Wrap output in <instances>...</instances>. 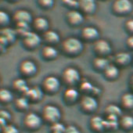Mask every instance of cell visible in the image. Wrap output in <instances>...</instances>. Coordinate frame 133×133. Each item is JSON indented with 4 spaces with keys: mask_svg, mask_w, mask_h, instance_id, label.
I'll return each mask as SVG.
<instances>
[{
    "mask_svg": "<svg viewBox=\"0 0 133 133\" xmlns=\"http://www.w3.org/2000/svg\"><path fill=\"white\" fill-rule=\"evenodd\" d=\"M63 52L68 55L75 56L82 52L83 50V44L78 38L70 37L66 38L62 43Z\"/></svg>",
    "mask_w": 133,
    "mask_h": 133,
    "instance_id": "1",
    "label": "cell"
},
{
    "mask_svg": "<svg viewBox=\"0 0 133 133\" xmlns=\"http://www.w3.org/2000/svg\"><path fill=\"white\" fill-rule=\"evenodd\" d=\"M42 118L43 121H45L51 124L59 122L61 118L60 110L54 105H45L42 110Z\"/></svg>",
    "mask_w": 133,
    "mask_h": 133,
    "instance_id": "2",
    "label": "cell"
},
{
    "mask_svg": "<svg viewBox=\"0 0 133 133\" xmlns=\"http://www.w3.org/2000/svg\"><path fill=\"white\" fill-rule=\"evenodd\" d=\"M42 123H43V120L42 117L34 112H30L27 114L24 117V121H23L24 128L31 131H35L38 130L42 127Z\"/></svg>",
    "mask_w": 133,
    "mask_h": 133,
    "instance_id": "3",
    "label": "cell"
},
{
    "mask_svg": "<svg viewBox=\"0 0 133 133\" xmlns=\"http://www.w3.org/2000/svg\"><path fill=\"white\" fill-rule=\"evenodd\" d=\"M113 11L118 16L128 15L133 9L132 3L129 0H117L113 3Z\"/></svg>",
    "mask_w": 133,
    "mask_h": 133,
    "instance_id": "4",
    "label": "cell"
},
{
    "mask_svg": "<svg viewBox=\"0 0 133 133\" xmlns=\"http://www.w3.org/2000/svg\"><path fill=\"white\" fill-rule=\"evenodd\" d=\"M62 77L63 82L69 85H75L81 80V75L78 70L71 66L64 69Z\"/></svg>",
    "mask_w": 133,
    "mask_h": 133,
    "instance_id": "5",
    "label": "cell"
},
{
    "mask_svg": "<svg viewBox=\"0 0 133 133\" xmlns=\"http://www.w3.org/2000/svg\"><path fill=\"white\" fill-rule=\"evenodd\" d=\"M22 38V42L24 47H26L28 49H33L37 48L42 42L40 35L34 31L28 32Z\"/></svg>",
    "mask_w": 133,
    "mask_h": 133,
    "instance_id": "6",
    "label": "cell"
},
{
    "mask_svg": "<svg viewBox=\"0 0 133 133\" xmlns=\"http://www.w3.org/2000/svg\"><path fill=\"white\" fill-rule=\"evenodd\" d=\"M60 88V82L55 76H48L42 82V89L48 93H55Z\"/></svg>",
    "mask_w": 133,
    "mask_h": 133,
    "instance_id": "7",
    "label": "cell"
},
{
    "mask_svg": "<svg viewBox=\"0 0 133 133\" xmlns=\"http://www.w3.org/2000/svg\"><path fill=\"white\" fill-rule=\"evenodd\" d=\"M80 107L84 112L92 113L97 109L98 102L94 96L90 95H85L81 99Z\"/></svg>",
    "mask_w": 133,
    "mask_h": 133,
    "instance_id": "8",
    "label": "cell"
},
{
    "mask_svg": "<svg viewBox=\"0 0 133 133\" xmlns=\"http://www.w3.org/2000/svg\"><path fill=\"white\" fill-rule=\"evenodd\" d=\"M20 72L25 77H31L37 72V66L35 62L30 59H24L20 64Z\"/></svg>",
    "mask_w": 133,
    "mask_h": 133,
    "instance_id": "9",
    "label": "cell"
},
{
    "mask_svg": "<svg viewBox=\"0 0 133 133\" xmlns=\"http://www.w3.org/2000/svg\"><path fill=\"white\" fill-rule=\"evenodd\" d=\"M94 50L100 56L104 57L111 52V45L105 39H97L94 43Z\"/></svg>",
    "mask_w": 133,
    "mask_h": 133,
    "instance_id": "10",
    "label": "cell"
},
{
    "mask_svg": "<svg viewBox=\"0 0 133 133\" xmlns=\"http://www.w3.org/2000/svg\"><path fill=\"white\" fill-rule=\"evenodd\" d=\"M14 21L17 23H27L30 24L33 21L31 14L26 10H17L15 11L13 16Z\"/></svg>",
    "mask_w": 133,
    "mask_h": 133,
    "instance_id": "11",
    "label": "cell"
},
{
    "mask_svg": "<svg viewBox=\"0 0 133 133\" xmlns=\"http://www.w3.org/2000/svg\"><path fill=\"white\" fill-rule=\"evenodd\" d=\"M89 126L92 131L101 133L105 131V119L100 116H94L89 121Z\"/></svg>",
    "mask_w": 133,
    "mask_h": 133,
    "instance_id": "12",
    "label": "cell"
},
{
    "mask_svg": "<svg viewBox=\"0 0 133 133\" xmlns=\"http://www.w3.org/2000/svg\"><path fill=\"white\" fill-rule=\"evenodd\" d=\"M66 21L72 26H78L83 22L84 17L82 14L77 10H70L66 14Z\"/></svg>",
    "mask_w": 133,
    "mask_h": 133,
    "instance_id": "13",
    "label": "cell"
},
{
    "mask_svg": "<svg viewBox=\"0 0 133 133\" xmlns=\"http://www.w3.org/2000/svg\"><path fill=\"white\" fill-rule=\"evenodd\" d=\"M24 96H26L28 100H31L32 102H38L43 97V89L38 86L29 88Z\"/></svg>",
    "mask_w": 133,
    "mask_h": 133,
    "instance_id": "14",
    "label": "cell"
},
{
    "mask_svg": "<svg viewBox=\"0 0 133 133\" xmlns=\"http://www.w3.org/2000/svg\"><path fill=\"white\" fill-rule=\"evenodd\" d=\"M131 56L126 52H118L114 56V62L116 63V66H126L131 63Z\"/></svg>",
    "mask_w": 133,
    "mask_h": 133,
    "instance_id": "15",
    "label": "cell"
},
{
    "mask_svg": "<svg viewBox=\"0 0 133 133\" xmlns=\"http://www.w3.org/2000/svg\"><path fill=\"white\" fill-rule=\"evenodd\" d=\"M119 128L124 131H131L133 130V117L131 115H123L119 118Z\"/></svg>",
    "mask_w": 133,
    "mask_h": 133,
    "instance_id": "16",
    "label": "cell"
},
{
    "mask_svg": "<svg viewBox=\"0 0 133 133\" xmlns=\"http://www.w3.org/2000/svg\"><path fill=\"white\" fill-rule=\"evenodd\" d=\"M82 35L85 40L92 41V40H97L99 36V33L97 28L92 26H88L82 29Z\"/></svg>",
    "mask_w": 133,
    "mask_h": 133,
    "instance_id": "17",
    "label": "cell"
},
{
    "mask_svg": "<svg viewBox=\"0 0 133 133\" xmlns=\"http://www.w3.org/2000/svg\"><path fill=\"white\" fill-rule=\"evenodd\" d=\"M79 8L82 12L87 14H92L96 9V4L94 0H82L79 1Z\"/></svg>",
    "mask_w": 133,
    "mask_h": 133,
    "instance_id": "18",
    "label": "cell"
},
{
    "mask_svg": "<svg viewBox=\"0 0 133 133\" xmlns=\"http://www.w3.org/2000/svg\"><path fill=\"white\" fill-rule=\"evenodd\" d=\"M32 23H33V26L36 31H42L43 33L45 32L46 31H48L49 24L46 18L42 17H36L35 19H34Z\"/></svg>",
    "mask_w": 133,
    "mask_h": 133,
    "instance_id": "19",
    "label": "cell"
},
{
    "mask_svg": "<svg viewBox=\"0 0 133 133\" xmlns=\"http://www.w3.org/2000/svg\"><path fill=\"white\" fill-rule=\"evenodd\" d=\"M13 88L15 91L22 93L24 96L27 93L29 87L24 78H17L13 82Z\"/></svg>",
    "mask_w": 133,
    "mask_h": 133,
    "instance_id": "20",
    "label": "cell"
},
{
    "mask_svg": "<svg viewBox=\"0 0 133 133\" xmlns=\"http://www.w3.org/2000/svg\"><path fill=\"white\" fill-rule=\"evenodd\" d=\"M106 78L108 80H115L118 78L120 71L118 68L114 64H109V66L103 71Z\"/></svg>",
    "mask_w": 133,
    "mask_h": 133,
    "instance_id": "21",
    "label": "cell"
},
{
    "mask_svg": "<svg viewBox=\"0 0 133 133\" xmlns=\"http://www.w3.org/2000/svg\"><path fill=\"white\" fill-rule=\"evenodd\" d=\"M42 55L44 59L51 60V59H55L57 56L58 52L54 46L49 45H45L43 47V49H42Z\"/></svg>",
    "mask_w": 133,
    "mask_h": 133,
    "instance_id": "22",
    "label": "cell"
},
{
    "mask_svg": "<svg viewBox=\"0 0 133 133\" xmlns=\"http://www.w3.org/2000/svg\"><path fill=\"white\" fill-rule=\"evenodd\" d=\"M59 35L52 30H48L43 33V39L49 44L52 45L59 42Z\"/></svg>",
    "mask_w": 133,
    "mask_h": 133,
    "instance_id": "23",
    "label": "cell"
},
{
    "mask_svg": "<svg viewBox=\"0 0 133 133\" xmlns=\"http://www.w3.org/2000/svg\"><path fill=\"white\" fill-rule=\"evenodd\" d=\"M78 97L79 92L75 88H69L64 92V99L69 103H75Z\"/></svg>",
    "mask_w": 133,
    "mask_h": 133,
    "instance_id": "24",
    "label": "cell"
},
{
    "mask_svg": "<svg viewBox=\"0 0 133 133\" xmlns=\"http://www.w3.org/2000/svg\"><path fill=\"white\" fill-rule=\"evenodd\" d=\"M121 107L125 110H132L133 109V93L127 92L124 93L121 99Z\"/></svg>",
    "mask_w": 133,
    "mask_h": 133,
    "instance_id": "25",
    "label": "cell"
},
{
    "mask_svg": "<svg viewBox=\"0 0 133 133\" xmlns=\"http://www.w3.org/2000/svg\"><path fill=\"white\" fill-rule=\"evenodd\" d=\"M110 63L109 60L105 58V57H102V56H99L96 57L93 59V66L94 68L100 71H104V70L109 66Z\"/></svg>",
    "mask_w": 133,
    "mask_h": 133,
    "instance_id": "26",
    "label": "cell"
},
{
    "mask_svg": "<svg viewBox=\"0 0 133 133\" xmlns=\"http://www.w3.org/2000/svg\"><path fill=\"white\" fill-rule=\"evenodd\" d=\"M0 35L3 36L9 43H13L16 39L17 32L15 30L10 28H3L0 31Z\"/></svg>",
    "mask_w": 133,
    "mask_h": 133,
    "instance_id": "27",
    "label": "cell"
},
{
    "mask_svg": "<svg viewBox=\"0 0 133 133\" xmlns=\"http://www.w3.org/2000/svg\"><path fill=\"white\" fill-rule=\"evenodd\" d=\"M14 105L16 108L21 111H24L28 109L29 107V100L26 96H21L16 99L14 102Z\"/></svg>",
    "mask_w": 133,
    "mask_h": 133,
    "instance_id": "28",
    "label": "cell"
},
{
    "mask_svg": "<svg viewBox=\"0 0 133 133\" xmlns=\"http://www.w3.org/2000/svg\"><path fill=\"white\" fill-rule=\"evenodd\" d=\"M14 99L12 92L7 89H0V103H9Z\"/></svg>",
    "mask_w": 133,
    "mask_h": 133,
    "instance_id": "29",
    "label": "cell"
},
{
    "mask_svg": "<svg viewBox=\"0 0 133 133\" xmlns=\"http://www.w3.org/2000/svg\"><path fill=\"white\" fill-rule=\"evenodd\" d=\"M105 113L107 114V116H115V117H121L122 114V110L121 107L115 104H110L108 105L105 109Z\"/></svg>",
    "mask_w": 133,
    "mask_h": 133,
    "instance_id": "30",
    "label": "cell"
},
{
    "mask_svg": "<svg viewBox=\"0 0 133 133\" xmlns=\"http://www.w3.org/2000/svg\"><path fill=\"white\" fill-rule=\"evenodd\" d=\"M30 24H27V23H17L16 24V32L17 35H19L21 36H22V38L27 35L28 32L31 31L30 30Z\"/></svg>",
    "mask_w": 133,
    "mask_h": 133,
    "instance_id": "31",
    "label": "cell"
},
{
    "mask_svg": "<svg viewBox=\"0 0 133 133\" xmlns=\"http://www.w3.org/2000/svg\"><path fill=\"white\" fill-rule=\"evenodd\" d=\"M10 15L6 12L0 10V27L6 28V26L10 24Z\"/></svg>",
    "mask_w": 133,
    "mask_h": 133,
    "instance_id": "32",
    "label": "cell"
},
{
    "mask_svg": "<svg viewBox=\"0 0 133 133\" xmlns=\"http://www.w3.org/2000/svg\"><path fill=\"white\" fill-rule=\"evenodd\" d=\"M66 126L63 125L61 122H56L51 124L50 130L52 133H64Z\"/></svg>",
    "mask_w": 133,
    "mask_h": 133,
    "instance_id": "33",
    "label": "cell"
},
{
    "mask_svg": "<svg viewBox=\"0 0 133 133\" xmlns=\"http://www.w3.org/2000/svg\"><path fill=\"white\" fill-rule=\"evenodd\" d=\"M93 86L94 85H92V83H90L89 82H83L80 85V90L85 93H91Z\"/></svg>",
    "mask_w": 133,
    "mask_h": 133,
    "instance_id": "34",
    "label": "cell"
},
{
    "mask_svg": "<svg viewBox=\"0 0 133 133\" xmlns=\"http://www.w3.org/2000/svg\"><path fill=\"white\" fill-rule=\"evenodd\" d=\"M1 133H20L18 128L11 124H7L3 129L1 131Z\"/></svg>",
    "mask_w": 133,
    "mask_h": 133,
    "instance_id": "35",
    "label": "cell"
},
{
    "mask_svg": "<svg viewBox=\"0 0 133 133\" xmlns=\"http://www.w3.org/2000/svg\"><path fill=\"white\" fill-rule=\"evenodd\" d=\"M63 4L68 8L71 9V10H76L79 7V2L75 1V0H65L63 1Z\"/></svg>",
    "mask_w": 133,
    "mask_h": 133,
    "instance_id": "36",
    "label": "cell"
},
{
    "mask_svg": "<svg viewBox=\"0 0 133 133\" xmlns=\"http://www.w3.org/2000/svg\"><path fill=\"white\" fill-rule=\"evenodd\" d=\"M38 4L43 9H50L53 6L54 2L52 0H40L38 1Z\"/></svg>",
    "mask_w": 133,
    "mask_h": 133,
    "instance_id": "37",
    "label": "cell"
},
{
    "mask_svg": "<svg viewBox=\"0 0 133 133\" xmlns=\"http://www.w3.org/2000/svg\"><path fill=\"white\" fill-rule=\"evenodd\" d=\"M124 28L127 32L130 34V36H133V19H131L126 21L124 24Z\"/></svg>",
    "mask_w": 133,
    "mask_h": 133,
    "instance_id": "38",
    "label": "cell"
},
{
    "mask_svg": "<svg viewBox=\"0 0 133 133\" xmlns=\"http://www.w3.org/2000/svg\"><path fill=\"white\" fill-rule=\"evenodd\" d=\"M64 133H81V131L75 125H68L66 126Z\"/></svg>",
    "mask_w": 133,
    "mask_h": 133,
    "instance_id": "39",
    "label": "cell"
},
{
    "mask_svg": "<svg viewBox=\"0 0 133 133\" xmlns=\"http://www.w3.org/2000/svg\"><path fill=\"white\" fill-rule=\"evenodd\" d=\"M0 117L6 121H9L11 119V114L9 111L6 110H0Z\"/></svg>",
    "mask_w": 133,
    "mask_h": 133,
    "instance_id": "40",
    "label": "cell"
},
{
    "mask_svg": "<svg viewBox=\"0 0 133 133\" xmlns=\"http://www.w3.org/2000/svg\"><path fill=\"white\" fill-rule=\"evenodd\" d=\"M126 44H127V46H128L130 49H133V36H130V37L127 39Z\"/></svg>",
    "mask_w": 133,
    "mask_h": 133,
    "instance_id": "41",
    "label": "cell"
},
{
    "mask_svg": "<svg viewBox=\"0 0 133 133\" xmlns=\"http://www.w3.org/2000/svg\"><path fill=\"white\" fill-rule=\"evenodd\" d=\"M100 93H101V89L99 87L93 86V89H92V92H91V94H92V96H99Z\"/></svg>",
    "mask_w": 133,
    "mask_h": 133,
    "instance_id": "42",
    "label": "cell"
},
{
    "mask_svg": "<svg viewBox=\"0 0 133 133\" xmlns=\"http://www.w3.org/2000/svg\"><path fill=\"white\" fill-rule=\"evenodd\" d=\"M6 124H7V121L0 117V131H2Z\"/></svg>",
    "mask_w": 133,
    "mask_h": 133,
    "instance_id": "43",
    "label": "cell"
},
{
    "mask_svg": "<svg viewBox=\"0 0 133 133\" xmlns=\"http://www.w3.org/2000/svg\"><path fill=\"white\" fill-rule=\"evenodd\" d=\"M130 83H131V85H132L133 84V76L131 78V79H130Z\"/></svg>",
    "mask_w": 133,
    "mask_h": 133,
    "instance_id": "44",
    "label": "cell"
},
{
    "mask_svg": "<svg viewBox=\"0 0 133 133\" xmlns=\"http://www.w3.org/2000/svg\"><path fill=\"white\" fill-rule=\"evenodd\" d=\"M131 89H132V91H133V84H132V85H131Z\"/></svg>",
    "mask_w": 133,
    "mask_h": 133,
    "instance_id": "45",
    "label": "cell"
},
{
    "mask_svg": "<svg viewBox=\"0 0 133 133\" xmlns=\"http://www.w3.org/2000/svg\"><path fill=\"white\" fill-rule=\"evenodd\" d=\"M2 50V49H1V47H0V51H1Z\"/></svg>",
    "mask_w": 133,
    "mask_h": 133,
    "instance_id": "46",
    "label": "cell"
},
{
    "mask_svg": "<svg viewBox=\"0 0 133 133\" xmlns=\"http://www.w3.org/2000/svg\"><path fill=\"white\" fill-rule=\"evenodd\" d=\"M0 133H1V131H0Z\"/></svg>",
    "mask_w": 133,
    "mask_h": 133,
    "instance_id": "47",
    "label": "cell"
}]
</instances>
